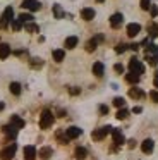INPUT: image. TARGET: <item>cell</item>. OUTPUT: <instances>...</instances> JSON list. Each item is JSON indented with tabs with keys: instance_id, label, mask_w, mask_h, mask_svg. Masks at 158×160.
<instances>
[{
	"instance_id": "6da1fadb",
	"label": "cell",
	"mask_w": 158,
	"mask_h": 160,
	"mask_svg": "<svg viewBox=\"0 0 158 160\" xmlns=\"http://www.w3.org/2000/svg\"><path fill=\"white\" fill-rule=\"evenodd\" d=\"M53 121H55V115L52 114L48 108H45V110L41 112V117H40V128L41 129H48L52 124H53Z\"/></svg>"
},
{
	"instance_id": "7a4b0ae2",
	"label": "cell",
	"mask_w": 158,
	"mask_h": 160,
	"mask_svg": "<svg viewBox=\"0 0 158 160\" xmlns=\"http://www.w3.org/2000/svg\"><path fill=\"white\" fill-rule=\"evenodd\" d=\"M129 72H134L137 74V76H141V74H144V66L141 60H137L136 57H132V59L129 60Z\"/></svg>"
},
{
	"instance_id": "3957f363",
	"label": "cell",
	"mask_w": 158,
	"mask_h": 160,
	"mask_svg": "<svg viewBox=\"0 0 158 160\" xmlns=\"http://www.w3.org/2000/svg\"><path fill=\"white\" fill-rule=\"evenodd\" d=\"M16 152H17V145L16 143H10L9 146H5V148L0 152V158L2 160H12V157L16 155Z\"/></svg>"
},
{
	"instance_id": "277c9868",
	"label": "cell",
	"mask_w": 158,
	"mask_h": 160,
	"mask_svg": "<svg viewBox=\"0 0 158 160\" xmlns=\"http://www.w3.org/2000/svg\"><path fill=\"white\" fill-rule=\"evenodd\" d=\"M110 131H112V126H103V128L95 129V131H93L91 138L95 139V141H101V139H105V136L108 134Z\"/></svg>"
},
{
	"instance_id": "5b68a950",
	"label": "cell",
	"mask_w": 158,
	"mask_h": 160,
	"mask_svg": "<svg viewBox=\"0 0 158 160\" xmlns=\"http://www.w3.org/2000/svg\"><path fill=\"white\" fill-rule=\"evenodd\" d=\"M22 7L27 9V11H31V12H36L41 9V4L38 0H22Z\"/></svg>"
},
{
	"instance_id": "8992f818",
	"label": "cell",
	"mask_w": 158,
	"mask_h": 160,
	"mask_svg": "<svg viewBox=\"0 0 158 160\" xmlns=\"http://www.w3.org/2000/svg\"><path fill=\"white\" fill-rule=\"evenodd\" d=\"M110 134H112V138H113V143H115L117 146H120V145H124V143H126V138H124V134L119 131V129L112 128V131H110Z\"/></svg>"
},
{
	"instance_id": "52a82bcc",
	"label": "cell",
	"mask_w": 158,
	"mask_h": 160,
	"mask_svg": "<svg viewBox=\"0 0 158 160\" xmlns=\"http://www.w3.org/2000/svg\"><path fill=\"white\" fill-rule=\"evenodd\" d=\"M14 21V9L12 7H7L5 11H3V16H2V24L7 28V24L9 22Z\"/></svg>"
},
{
	"instance_id": "ba28073f",
	"label": "cell",
	"mask_w": 158,
	"mask_h": 160,
	"mask_svg": "<svg viewBox=\"0 0 158 160\" xmlns=\"http://www.w3.org/2000/svg\"><path fill=\"white\" fill-rule=\"evenodd\" d=\"M81 129L79 128H76V126H71V128H67L65 129V136H67L69 139H76V138H79L81 136Z\"/></svg>"
},
{
	"instance_id": "9c48e42d",
	"label": "cell",
	"mask_w": 158,
	"mask_h": 160,
	"mask_svg": "<svg viewBox=\"0 0 158 160\" xmlns=\"http://www.w3.org/2000/svg\"><path fill=\"white\" fill-rule=\"evenodd\" d=\"M153 148H155V141L153 139H144L143 143H141V150H143V153H146V155H150L151 152H153Z\"/></svg>"
},
{
	"instance_id": "30bf717a",
	"label": "cell",
	"mask_w": 158,
	"mask_h": 160,
	"mask_svg": "<svg viewBox=\"0 0 158 160\" xmlns=\"http://www.w3.org/2000/svg\"><path fill=\"white\" fill-rule=\"evenodd\" d=\"M139 31H141V26L137 24V22H131V24H127V36L134 38Z\"/></svg>"
},
{
	"instance_id": "8fae6325",
	"label": "cell",
	"mask_w": 158,
	"mask_h": 160,
	"mask_svg": "<svg viewBox=\"0 0 158 160\" xmlns=\"http://www.w3.org/2000/svg\"><path fill=\"white\" fill-rule=\"evenodd\" d=\"M101 40H103V36H95L93 40H89V42L86 43V50H88V52H95L96 47H98V42H101Z\"/></svg>"
},
{
	"instance_id": "7c38bea8",
	"label": "cell",
	"mask_w": 158,
	"mask_h": 160,
	"mask_svg": "<svg viewBox=\"0 0 158 160\" xmlns=\"http://www.w3.org/2000/svg\"><path fill=\"white\" fill-rule=\"evenodd\" d=\"M24 158L26 160H34L36 158V148L34 146H24Z\"/></svg>"
},
{
	"instance_id": "4fadbf2b",
	"label": "cell",
	"mask_w": 158,
	"mask_h": 160,
	"mask_svg": "<svg viewBox=\"0 0 158 160\" xmlns=\"http://www.w3.org/2000/svg\"><path fill=\"white\" fill-rule=\"evenodd\" d=\"M95 9H91V7H86V9H82L81 11V18L84 19V21H91V19H95Z\"/></svg>"
},
{
	"instance_id": "5bb4252c",
	"label": "cell",
	"mask_w": 158,
	"mask_h": 160,
	"mask_svg": "<svg viewBox=\"0 0 158 160\" xmlns=\"http://www.w3.org/2000/svg\"><path fill=\"white\" fill-rule=\"evenodd\" d=\"M2 131H3V134H5L9 139H14V138L17 136V131H19V129H16L14 126H10V124H9V126H5V128H3Z\"/></svg>"
},
{
	"instance_id": "9a60e30c",
	"label": "cell",
	"mask_w": 158,
	"mask_h": 160,
	"mask_svg": "<svg viewBox=\"0 0 158 160\" xmlns=\"http://www.w3.org/2000/svg\"><path fill=\"white\" fill-rule=\"evenodd\" d=\"M122 21H124V16L117 12V14H113L112 18H110V26H112V28H119V26L122 24Z\"/></svg>"
},
{
	"instance_id": "2e32d148",
	"label": "cell",
	"mask_w": 158,
	"mask_h": 160,
	"mask_svg": "<svg viewBox=\"0 0 158 160\" xmlns=\"http://www.w3.org/2000/svg\"><path fill=\"white\" fill-rule=\"evenodd\" d=\"M129 97L134 98V100H141V98H144V91L141 90V88H131V90H129Z\"/></svg>"
},
{
	"instance_id": "e0dca14e",
	"label": "cell",
	"mask_w": 158,
	"mask_h": 160,
	"mask_svg": "<svg viewBox=\"0 0 158 160\" xmlns=\"http://www.w3.org/2000/svg\"><path fill=\"white\" fill-rule=\"evenodd\" d=\"M10 126H14L16 129H22L24 126H26V122L21 117H17V115H12V117H10Z\"/></svg>"
},
{
	"instance_id": "ac0fdd59",
	"label": "cell",
	"mask_w": 158,
	"mask_h": 160,
	"mask_svg": "<svg viewBox=\"0 0 158 160\" xmlns=\"http://www.w3.org/2000/svg\"><path fill=\"white\" fill-rule=\"evenodd\" d=\"M103 72H105V67H103L101 62H95V64H93V74H95L96 78H101Z\"/></svg>"
},
{
	"instance_id": "d6986e66",
	"label": "cell",
	"mask_w": 158,
	"mask_h": 160,
	"mask_svg": "<svg viewBox=\"0 0 158 160\" xmlns=\"http://www.w3.org/2000/svg\"><path fill=\"white\" fill-rule=\"evenodd\" d=\"M74 157L77 160H84L86 157H88V150H86L84 146H77V148H76V152H74Z\"/></svg>"
},
{
	"instance_id": "ffe728a7",
	"label": "cell",
	"mask_w": 158,
	"mask_h": 160,
	"mask_svg": "<svg viewBox=\"0 0 158 160\" xmlns=\"http://www.w3.org/2000/svg\"><path fill=\"white\" fill-rule=\"evenodd\" d=\"M10 55V47L7 43H0V59H7Z\"/></svg>"
},
{
	"instance_id": "44dd1931",
	"label": "cell",
	"mask_w": 158,
	"mask_h": 160,
	"mask_svg": "<svg viewBox=\"0 0 158 160\" xmlns=\"http://www.w3.org/2000/svg\"><path fill=\"white\" fill-rule=\"evenodd\" d=\"M52 153H53V152H52L50 146H43V148L40 150V157H41L43 160H48V158L52 157Z\"/></svg>"
},
{
	"instance_id": "7402d4cb",
	"label": "cell",
	"mask_w": 158,
	"mask_h": 160,
	"mask_svg": "<svg viewBox=\"0 0 158 160\" xmlns=\"http://www.w3.org/2000/svg\"><path fill=\"white\" fill-rule=\"evenodd\" d=\"M139 78H141V76H137V74H134V72L126 74V81H127L129 84H137V83H139Z\"/></svg>"
},
{
	"instance_id": "603a6c76",
	"label": "cell",
	"mask_w": 158,
	"mask_h": 160,
	"mask_svg": "<svg viewBox=\"0 0 158 160\" xmlns=\"http://www.w3.org/2000/svg\"><path fill=\"white\" fill-rule=\"evenodd\" d=\"M52 57H53L55 62H62L64 57H65V52L64 50H53V52H52Z\"/></svg>"
},
{
	"instance_id": "cb8c5ba5",
	"label": "cell",
	"mask_w": 158,
	"mask_h": 160,
	"mask_svg": "<svg viewBox=\"0 0 158 160\" xmlns=\"http://www.w3.org/2000/svg\"><path fill=\"white\" fill-rule=\"evenodd\" d=\"M77 36H69L67 40H65V48H74L76 45H77Z\"/></svg>"
},
{
	"instance_id": "d4e9b609",
	"label": "cell",
	"mask_w": 158,
	"mask_h": 160,
	"mask_svg": "<svg viewBox=\"0 0 158 160\" xmlns=\"http://www.w3.org/2000/svg\"><path fill=\"white\" fill-rule=\"evenodd\" d=\"M53 16H55L57 19H62V18H64V11H62V7H60L58 4L53 5Z\"/></svg>"
},
{
	"instance_id": "484cf974",
	"label": "cell",
	"mask_w": 158,
	"mask_h": 160,
	"mask_svg": "<svg viewBox=\"0 0 158 160\" xmlns=\"http://www.w3.org/2000/svg\"><path fill=\"white\" fill-rule=\"evenodd\" d=\"M127 115H129V110H127V108L124 107V108H120V110H119V112H117V114H115V117L119 119V121H124V119H126Z\"/></svg>"
},
{
	"instance_id": "4316f807",
	"label": "cell",
	"mask_w": 158,
	"mask_h": 160,
	"mask_svg": "<svg viewBox=\"0 0 158 160\" xmlns=\"http://www.w3.org/2000/svg\"><path fill=\"white\" fill-rule=\"evenodd\" d=\"M9 90H10V93H12V95H19L21 93V84L19 83H10Z\"/></svg>"
},
{
	"instance_id": "83f0119b",
	"label": "cell",
	"mask_w": 158,
	"mask_h": 160,
	"mask_svg": "<svg viewBox=\"0 0 158 160\" xmlns=\"http://www.w3.org/2000/svg\"><path fill=\"white\" fill-rule=\"evenodd\" d=\"M24 29H26L27 33H38V29H40V28H38L34 22H27V24L24 26Z\"/></svg>"
},
{
	"instance_id": "f1b7e54d",
	"label": "cell",
	"mask_w": 158,
	"mask_h": 160,
	"mask_svg": "<svg viewBox=\"0 0 158 160\" xmlns=\"http://www.w3.org/2000/svg\"><path fill=\"white\" fill-rule=\"evenodd\" d=\"M148 33H150L151 38L158 36V26H156V24H150V26H148Z\"/></svg>"
},
{
	"instance_id": "f546056e",
	"label": "cell",
	"mask_w": 158,
	"mask_h": 160,
	"mask_svg": "<svg viewBox=\"0 0 158 160\" xmlns=\"http://www.w3.org/2000/svg\"><path fill=\"white\" fill-rule=\"evenodd\" d=\"M33 16H31V14H21L19 16V21L21 22H26V24H27V22H33Z\"/></svg>"
},
{
	"instance_id": "4dcf8cb0",
	"label": "cell",
	"mask_w": 158,
	"mask_h": 160,
	"mask_svg": "<svg viewBox=\"0 0 158 160\" xmlns=\"http://www.w3.org/2000/svg\"><path fill=\"white\" fill-rule=\"evenodd\" d=\"M113 105H115V107H119V108H124L126 100H124L122 97H117V98H113Z\"/></svg>"
},
{
	"instance_id": "1f68e13d",
	"label": "cell",
	"mask_w": 158,
	"mask_h": 160,
	"mask_svg": "<svg viewBox=\"0 0 158 160\" xmlns=\"http://www.w3.org/2000/svg\"><path fill=\"white\" fill-rule=\"evenodd\" d=\"M139 5H141L143 11H150V9H151V0H141Z\"/></svg>"
},
{
	"instance_id": "d6a6232c",
	"label": "cell",
	"mask_w": 158,
	"mask_h": 160,
	"mask_svg": "<svg viewBox=\"0 0 158 160\" xmlns=\"http://www.w3.org/2000/svg\"><path fill=\"white\" fill-rule=\"evenodd\" d=\"M31 67H34V69L43 67V60H41V59H33V60H31Z\"/></svg>"
},
{
	"instance_id": "836d02e7",
	"label": "cell",
	"mask_w": 158,
	"mask_h": 160,
	"mask_svg": "<svg viewBox=\"0 0 158 160\" xmlns=\"http://www.w3.org/2000/svg\"><path fill=\"white\" fill-rule=\"evenodd\" d=\"M12 29H14V31H19V29H22V22H21L19 19H14V21H12Z\"/></svg>"
},
{
	"instance_id": "e575fe53",
	"label": "cell",
	"mask_w": 158,
	"mask_h": 160,
	"mask_svg": "<svg viewBox=\"0 0 158 160\" xmlns=\"http://www.w3.org/2000/svg\"><path fill=\"white\" fill-rule=\"evenodd\" d=\"M127 48H129V45H126V43H119V45H117V48H115V52L117 53H124Z\"/></svg>"
},
{
	"instance_id": "d590c367",
	"label": "cell",
	"mask_w": 158,
	"mask_h": 160,
	"mask_svg": "<svg viewBox=\"0 0 158 160\" xmlns=\"http://www.w3.org/2000/svg\"><path fill=\"white\" fill-rule=\"evenodd\" d=\"M113 71H115L117 74H122L124 72V66L122 64H115V66H113Z\"/></svg>"
},
{
	"instance_id": "8d00e7d4",
	"label": "cell",
	"mask_w": 158,
	"mask_h": 160,
	"mask_svg": "<svg viewBox=\"0 0 158 160\" xmlns=\"http://www.w3.org/2000/svg\"><path fill=\"white\" fill-rule=\"evenodd\" d=\"M150 98L158 103V90H153V91H151V93H150Z\"/></svg>"
},
{
	"instance_id": "74e56055",
	"label": "cell",
	"mask_w": 158,
	"mask_h": 160,
	"mask_svg": "<svg viewBox=\"0 0 158 160\" xmlns=\"http://www.w3.org/2000/svg\"><path fill=\"white\" fill-rule=\"evenodd\" d=\"M69 93H71L72 95V97H76V95H79V93H81V90H79V88H69Z\"/></svg>"
},
{
	"instance_id": "f35d334b",
	"label": "cell",
	"mask_w": 158,
	"mask_h": 160,
	"mask_svg": "<svg viewBox=\"0 0 158 160\" xmlns=\"http://www.w3.org/2000/svg\"><path fill=\"white\" fill-rule=\"evenodd\" d=\"M150 12H151V16H153V18H156V16H158V7H156V5H151Z\"/></svg>"
},
{
	"instance_id": "ab89813d",
	"label": "cell",
	"mask_w": 158,
	"mask_h": 160,
	"mask_svg": "<svg viewBox=\"0 0 158 160\" xmlns=\"http://www.w3.org/2000/svg\"><path fill=\"white\" fill-rule=\"evenodd\" d=\"M100 114L106 115L108 114V107H106V105H100Z\"/></svg>"
},
{
	"instance_id": "60d3db41",
	"label": "cell",
	"mask_w": 158,
	"mask_h": 160,
	"mask_svg": "<svg viewBox=\"0 0 158 160\" xmlns=\"http://www.w3.org/2000/svg\"><path fill=\"white\" fill-rule=\"evenodd\" d=\"M132 112H134V114H141V112H143V108H141V107H134Z\"/></svg>"
},
{
	"instance_id": "b9f144b4",
	"label": "cell",
	"mask_w": 158,
	"mask_h": 160,
	"mask_svg": "<svg viewBox=\"0 0 158 160\" xmlns=\"http://www.w3.org/2000/svg\"><path fill=\"white\" fill-rule=\"evenodd\" d=\"M129 48H132L134 52H136V50L139 48V45H137V43H132V45H129Z\"/></svg>"
},
{
	"instance_id": "7bdbcfd3",
	"label": "cell",
	"mask_w": 158,
	"mask_h": 160,
	"mask_svg": "<svg viewBox=\"0 0 158 160\" xmlns=\"http://www.w3.org/2000/svg\"><path fill=\"white\" fill-rule=\"evenodd\" d=\"M134 146H136V141H134V139H131V141H129V148H134Z\"/></svg>"
},
{
	"instance_id": "ee69618b",
	"label": "cell",
	"mask_w": 158,
	"mask_h": 160,
	"mask_svg": "<svg viewBox=\"0 0 158 160\" xmlns=\"http://www.w3.org/2000/svg\"><path fill=\"white\" fill-rule=\"evenodd\" d=\"M3 108H5V103H3V102H0V112H2Z\"/></svg>"
},
{
	"instance_id": "f6af8a7d",
	"label": "cell",
	"mask_w": 158,
	"mask_h": 160,
	"mask_svg": "<svg viewBox=\"0 0 158 160\" xmlns=\"http://www.w3.org/2000/svg\"><path fill=\"white\" fill-rule=\"evenodd\" d=\"M155 86L158 88V74H156V76H155Z\"/></svg>"
},
{
	"instance_id": "bcb514c9",
	"label": "cell",
	"mask_w": 158,
	"mask_h": 160,
	"mask_svg": "<svg viewBox=\"0 0 158 160\" xmlns=\"http://www.w3.org/2000/svg\"><path fill=\"white\" fill-rule=\"evenodd\" d=\"M96 2H98V4H103V2H105V0H96Z\"/></svg>"
}]
</instances>
